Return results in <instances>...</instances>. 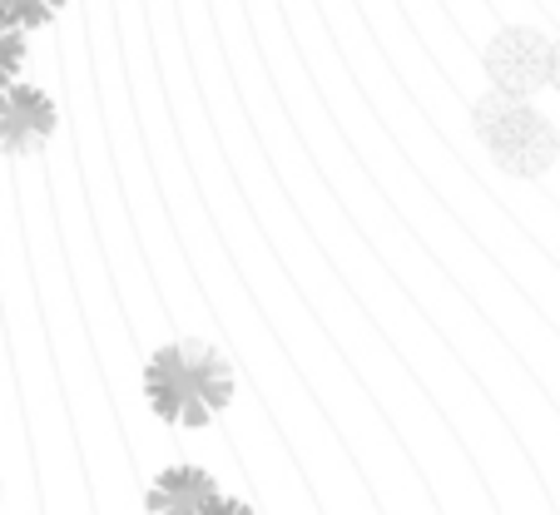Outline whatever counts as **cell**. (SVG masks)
<instances>
[{
    "mask_svg": "<svg viewBox=\"0 0 560 515\" xmlns=\"http://www.w3.org/2000/svg\"><path fill=\"white\" fill-rule=\"evenodd\" d=\"M550 90H560V40H550Z\"/></svg>",
    "mask_w": 560,
    "mask_h": 515,
    "instance_id": "obj_8",
    "label": "cell"
},
{
    "mask_svg": "<svg viewBox=\"0 0 560 515\" xmlns=\"http://www.w3.org/2000/svg\"><path fill=\"white\" fill-rule=\"evenodd\" d=\"M21 60H25V50H21V40H15V31H5V25H0V90H5V84H15Z\"/></svg>",
    "mask_w": 560,
    "mask_h": 515,
    "instance_id": "obj_7",
    "label": "cell"
},
{
    "mask_svg": "<svg viewBox=\"0 0 560 515\" xmlns=\"http://www.w3.org/2000/svg\"><path fill=\"white\" fill-rule=\"evenodd\" d=\"M476 139L487 144V154L506 168L511 179H540L560 154V129L526 100H511L491 90L481 105L471 109Z\"/></svg>",
    "mask_w": 560,
    "mask_h": 515,
    "instance_id": "obj_2",
    "label": "cell"
},
{
    "mask_svg": "<svg viewBox=\"0 0 560 515\" xmlns=\"http://www.w3.org/2000/svg\"><path fill=\"white\" fill-rule=\"evenodd\" d=\"M219 515H248V511H238V505H233V501H223V511Z\"/></svg>",
    "mask_w": 560,
    "mask_h": 515,
    "instance_id": "obj_9",
    "label": "cell"
},
{
    "mask_svg": "<svg viewBox=\"0 0 560 515\" xmlns=\"http://www.w3.org/2000/svg\"><path fill=\"white\" fill-rule=\"evenodd\" d=\"M60 0H0V25L5 31H21V25H40Z\"/></svg>",
    "mask_w": 560,
    "mask_h": 515,
    "instance_id": "obj_6",
    "label": "cell"
},
{
    "mask_svg": "<svg viewBox=\"0 0 560 515\" xmlns=\"http://www.w3.org/2000/svg\"><path fill=\"white\" fill-rule=\"evenodd\" d=\"M149 401H154L159 417L179 421V426H199L209 421L219 407H229L233 397V377L223 367L219 352H209L203 342H179V348H164L149 362Z\"/></svg>",
    "mask_w": 560,
    "mask_h": 515,
    "instance_id": "obj_1",
    "label": "cell"
},
{
    "mask_svg": "<svg viewBox=\"0 0 560 515\" xmlns=\"http://www.w3.org/2000/svg\"><path fill=\"white\" fill-rule=\"evenodd\" d=\"M55 134V105L31 84H5L0 90V154L25 159L45 149Z\"/></svg>",
    "mask_w": 560,
    "mask_h": 515,
    "instance_id": "obj_4",
    "label": "cell"
},
{
    "mask_svg": "<svg viewBox=\"0 0 560 515\" xmlns=\"http://www.w3.org/2000/svg\"><path fill=\"white\" fill-rule=\"evenodd\" d=\"M223 495L203 471H170L154 485V515H219Z\"/></svg>",
    "mask_w": 560,
    "mask_h": 515,
    "instance_id": "obj_5",
    "label": "cell"
},
{
    "mask_svg": "<svg viewBox=\"0 0 560 515\" xmlns=\"http://www.w3.org/2000/svg\"><path fill=\"white\" fill-rule=\"evenodd\" d=\"M481 65H487V80L497 95L530 100L550 84V40L530 25H506V31L491 35Z\"/></svg>",
    "mask_w": 560,
    "mask_h": 515,
    "instance_id": "obj_3",
    "label": "cell"
}]
</instances>
